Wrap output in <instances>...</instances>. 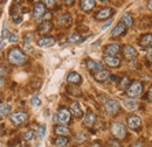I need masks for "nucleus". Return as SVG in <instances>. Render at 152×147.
Instances as JSON below:
<instances>
[{
    "instance_id": "obj_1",
    "label": "nucleus",
    "mask_w": 152,
    "mask_h": 147,
    "mask_svg": "<svg viewBox=\"0 0 152 147\" xmlns=\"http://www.w3.org/2000/svg\"><path fill=\"white\" fill-rule=\"evenodd\" d=\"M8 60L13 64H21L26 61V55L19 48H13V49H11V52L8 54Z\"/></svg>"
},
{
    "instance_id": "obj_2",
    "label": "nucleus",
    "mask_w": 152,
    "mask_h": 147,
    "mask_svg": "<svg viewBox=\"0 0 152 147\" xmlns=\"http://www.w3.org/2000/svg\"><path fill=\"white\" fill-rule=\"evenodd\" d=\"M111 133L115 135V138L117 139H124L125 135H126V130H125V126L121 123H114L111 125Z\"/></svg>"
},
{
    "instance_id": "obj_3",
    "label": "nucleus",
    "mask_w": 152,
    "mask_h": 147,
    "mask_svg": "<svg viewBox=\"0 0 152 147\" xmlns=\"http://www.w3.org/2000/svg\"><path fill=\"white\" fill-rule=\"evenodd\" d=\"M142 91H143L142 83L140 82H133L132 84L130 85V88L126 90V93H128L129 97L136 98V97H139L142 95Z\"/></svg>"
},
{
    "instance_id": "obj_4",
    "label": "nucleus",
    "mask_w": 152,
    "mask_h": 147,
    "mask_svg": "<svg viewBox=\"0 0 152 147\" xmlns=\"http://www.w3.org/2000/svg\"><path fill=\"white\" fill-rule=\"evenodd\" d=\"M27 119H28L27 113H25L22 111H18V112H14V113L11 114V120L15 125H21V124L26 123Z\"/></svg>"
},
{
    "instance_id": "obj_5",
    "label": "nucleus",
    "mask_w": 152,
    "mask_h": 147,
    "mask_svg": "<svg viewBox=\"0 0 152 147\" xmlns=\"http://www.w3.org/2000/svg\"><path fill=\"white\" fill-rule=\"evenodd\" d=\"M55 120L60 124H67L70 122V112L67 109H61L55 114Z\"/></svg>"
},
{
    "instance_id": "obj_6",
    "label": "nucleus",
    "mask_w": 152,
    "mask_h": 147,
    "mask_svg": "<svg viewBox=\"0 0 152 147\" xmlns=\"http://www.w3.org/2000/svg\"><path fill=\"white\" fill-rule=\"evenodd\" d=\"M38 44L41 48H48V47H52L55 44V39L50 36H43L41 39H39Z\"/></svg>"
},
{
    "instance_id": "obj_7",
    "label": "nucleus",
    "mask_w": 152,
    "mask_h": 147,
    "mask_svg": "<svg viewBox=\"0 0 152 147\" xmlns=\"http://www.w3.org/2000/svg\"><path fill=\"white\" fill-rule=\"evenodd\" d=\"M57 25H58L60 27L68 28V27L72 25V17H70V14L66 13V14L61 15L60 18L57 19Z\"/></svg>"
},
{
    "instance_id": "obj_8",
    "label": "nucleus",
    "mask_w": 152,
    "mask_h": 147,
    "mask_svg": "<svg viewBox=\"0 0 152 147\" xmlns=\"http://www.w3.org/2000/svg\"><path fill=\"white\" fill-rule=\"evenodd\" d=\"M33 14H34V18L39 20V19H41L45 14H46V7H45V5L43 4H37L35 6H34V11H33Z\"/></svg>"
},
{
    "instance_id": "obj_9",
    "label": "nucleus",
    "mask_w": 152,
    "mask_h": 147,
    "mask_svg": "<svg viewBox=\"0 0 152 147\" xmlns=\"http://www.w3.org/2000/svg\"><path fill=\"white\" fill-rule=\"evenodd\" d=\"M113 14H114V9L110 8V7H105V8H102V9L96 14V19L102 20V19L110 18Z\"/></svg>"
},
{
    "instance_id": "obj_10",
    "label": "nucleus",
    "mask_w": 152,
    "mask_h": 147,
    "mask_svg": "<svg viewBox=\"0 0 152 147\" xmlns=\"http://www.w3.org/2000/svg\"><path fill=\"white\" fill-rule=\"evenodd\" d=\"M140 124H142V119L138 116H130L128 118V126L130 129H138L140 126Z\"/></svg>"
},
{
    "instance_id": "obj_11",
    "label": "nucleus",
    "mask_w": 152,
    "mask_h": 147,
    "mask_svg": "<svg viewBox=\"0 0 152 147\" xmlns=\"http://www.w3.org/2000/svg\"><path fill=\"white\" fill-rule=\"evenodd\" d=\"M123 53H124L125 58H128V60H133L137 56V52H136V49L133 48L132 46H124Z\"/></svg>"
},
{
    "instance_id": "obj_12",
    "label": "nucleus",
    "mask_w": 152,
    "mask_h": 147,
    "mask_svg": "<svg viewBox=\"0 0 152 147\" xmlns=\"http://www.w3.org/2000/svg\"><path fill=\"white\" fill-rule=\"evenodd\" d=\"M105 109H107L108 112H110V113H115V112H117L118 109H119V103L117 100H115V99L108 100L105 103Z\"/></svg>"
},
{
    "instance_id": "obj_13",
    "label": "nucleus",
    "mask_w": 152,
    "mask_h": 147,
    "mask_svg": "<svg viewBox=\"0 0 152 147\" xmlns=\"http://www.w3.org/2000/svg\"><path fill=\"white\" fill-rule=\"evenodd\" d=\"M87 67H88L89 70H93V71H96V73L103 70L102 69V64L99 62H97V61H94V60H88L87 61Z\"/></svg>"
},
{
    "instance_id": "obj_14",
    "label": "nucleus",
    "mask_w": 152,
    "mask_h": 147,
    "mask_svg": "<svg viewBox=\"0 0 152 147\" xmlns=\"http://www.w3.org/2000/svg\"><path fill=\"white\" fill-rule=\"evenodd\" d=\"M104 62H105V64H108V65L111 67V68L119 67V64H121L119 58H117V57H115V56H105V57H104Z\"/></svg>"
},
{
    "instance_id": "obj_15",
    "label": "nucleus",
    "mask_w": 152,
    "mask_h": 147,
    "mask_svg": "<svg viewBox=\"0 0 152 147\" xmlns=\"http://www.w3.org/2000/svg\"><path fill=\"white\" fill-rule=\"evenodd\" d=\"M125 28H126V26H125L123 22L117 23V26L115 27L114 29H113V32H111V35L114 37H116V36L122 35V34H124V33H125Z\"/></svg>"
},
{
    "instance_id": "obj_16",
    "label": "nucleus",
    "mask_w": 152,
    "mask_h": 147,
    "mask_svg": "<svg viewBox=\"0 0 152 147\" xmlns=\"http://www.w3.org/2000/svg\"><path fill=\"white\" fill-rule=\"evenodd\" d=\"M95 7V0H81V8L84 12H90Z\"/></svg>"
},
{
    "instance_id": "obj_17",
    "label": "nucleus",
    "mask_w": 152,
    "mask_h": 147,
    "mask_svg": "<svg viewBox=\"0 0 152 147\" xmlns=\"http://www.w3.org/2000/svg\"><path fill=\"white\" fill-rule=\"evenodd\" d=\"M139 44L142 47H146V48H151L152 47V34H145L143 35L140 41H139Z\"/></svg>"
},
{
    "instance_id": "obj_18",
    "label": "nucleus",
    "mask_w": 152,
    "mask_h": 147,
    "mask_svg": "<svg viewBox=\"0 0 152 147\" xmlns=\"http://www.w3.org/2000/svg\"><path fill=\"white\" fill-rule=\"evenodd\" d=\"M67 81H68V83H72V84H80L81 81H82V77L80 76V74L73 71V73H70L68 75Z\"/></svg>"
},
{
    "instance_id": "obj_19",
    "label": "nucleus",
    "mask_w": 152,
    "mask_h": 147,
    "mask_svg": "<svg viewBox=\"0 0 152 147\" xmlns=\"http://www.w3.org/2000/svg\"><path fill=\"white\" fill-rule=\"evenodd\" d=\"M95 120H96V116L93 113V112H88L86 118H84V125L88 126V127H91L94 124H95Z\"/></svg>"
},
{
    "instance_id": "obj_20",
    "label": "nucleus",
    "mask_w": 152,
    "mask_h": 147,
    "mask_svg": "<svg viewBox=\"0 0 152 147\" xmlns=\"http://www.w3.org/2000/svg\"><path fill=\"white\" fill-rule=\"evenodd\" d=\"M118 52H119V46L117 43H111L105 48V53L109 56L116 55V54H118Z\"/></svg>"
},
{
    "instance_id": "obj_21",
    "label": "nucleus",
    "mask_w": 152,
    "mask_h": 147,
    "mask_svg": "<svg viewBox=\"0 0 152 147\" xmlns=\"http://www.w3.org/2000/svg\"><path fill=\"white\" fill-rule=\"evenodd\" d=\"M70 111H72V114H74L76 118H81L82 117V109H81V105L77 102L72 104Z\"/></svg>"
},
{
    "instance_id": "obj_22",
    "label": "nucleus",
    "mask_w": 152,
    "mask_h": 147,
    "mask_svg": "<svg viewBox=\"0 0 152 147\" xmlns=\"http://www.w3.org/2000/svg\"><path fill=\"white\" fill-rule=\"evenodd\" d=\"M123 105H124L125 109H128V110L130 111H132L138 108V103L136 100H133V99H124L123 100Z\"/></svg>"
},
{
    "instance_id": "obj_23",
    "label": "nucleus",
    "mask_w": 152,
    "mask_h": 147,
    "mask_svg": "<svg viewBox=\"0 0 152 147\" xmlns=\"http://www.w3.org/2000/svg\"><path fill=\"white\" fill-rule=\"evenodd\" d=\"M109 75H110V73H109L108 70H101V71L96 73L95 79L96 81H98V82H104V81H107V79H108Z\"/></svg>"
},
{
    "instance_id": "obj_24",
    "label": "nucleus",
    "mask_w": 152,
    "mask_h": 147,
    "mask_svg": "<svg viewBox=\"0 0 152 147\" xmlns=\"http://www.w3.org/2000/svg\"><path fill=\"white\" fill-rule=\"evenodd\" d=\"M11 111V106L7 104V103H1L0 104V118L7 116Z\"/></svg>"
},
{
    "instance_id": "obj_25",
    "label": "nucleus",
    "mask_w": 152,
    "mask_h": 147,
    "mask_svg": "<svg viewBox=\"0 0 152 147\" xmlns=\"http://www.w3.org/2000/svg\"><path fill=\"white\" fill-rule=\"evenodd\" d=\"M68 144V139L64 135H58L55 139V146L57 147H64Z\"/></svg>"
},
{
    "instance_id": "obj_26",
    "label": "nucleus",
    "mask_w": 152,
    "mask_h": 147,
    "mask_svg": "<svg viewBox=\"0 0 152 147\" xmlns=\"http://www.w3.org/2000/svg\"><path fill=\"white\" fill-rule=\"evenodd\" d=\"M122 22H123L126 27H131V26H132V23H133L131 15H130V14H128V13L123 14V15H122Z\"/></svg>"
},
{
    "instance_id": "obj_27",
    "label": "nucleus",
    "mask_w": 152,
    "mask_h": 147,
    "mask_svg": "<svg viewBox=\"0 0 152 147\" xmlns=\"http://www.w3.org/2000/svg\"><path fill=\"white\" fill-rule=\"evenodd\" d=\"M55 133L58 134V135H67L69 133V129L66 127V126H63V125H61V126L55 127Z\"/></svg>"
},
{
    "instance_id": "obj_28",
    "label": "nucleus",
    "mask_w": 152,
    "mask_h": 147,
    "mask_svg": "<svg viewBox=\"0 0 152 147\" xmlns=\"http://www.w3.org/2000/svg\"><path fill=\"white\" fill-rule=\"evenodd\" d=\"M50 27H52V23H50L49 21H45L42 25H40V27H39V32H40V33H46L47 31L50 29Z\"/></svg>"
},
{
    "instance_id": "obj_29",
    "label": "nucleus",
    "mask_w": 152,
    "mask_h": 147,
    "mask_svg": "<svg viewBox=\"0 0 152 147\" xmlns=\"http://www.w3.org/2000/svg\"><path fill=\"white\" fill-rule=\"evenodd\" d=\"M45 134H46V125H41V126H39V129H38V138H39V139H43Z\"/></svg>"
},
{
    "instance_id": "obj_30",
    "label": "nucleus",
    "mask_w": 152,
    "mask_h": 147,
    "mask_svg": "<svg viewBox=\"0 0 152 147\" xmlns=\"http://www.w3.org/2000/svg\"><path fill=\"white\" fill-rule=\"evenodd\" d=\"M80 39H81V37H80V35H78V34L73 33V34H70V35H69V37H68V41L74 43V42H78V41H80Z\"/></svg>"
},
{
    "instance_id": "obj_31",
    "label": "nucleus",
    "mask_w": 152,
    "mask_h": 147,
    "mask_svg": "<svg viewBox=\"0 0 152 147\" xmlns=\"http://www.w3.org/2000/svg\"><path fill=\"white\" fill-rule=\"evenodd\" d=\"M129 78L128 77H124L123 79H122V82H121V84H119V89H126L128 88V85H129Z\"/></svg>"
},
{
    "instance_id": "obj_32",
    "label": "nucleus",
    "mask_w": 152,
    "mask_h": 147,
    "mask_svg": "<svg viewBox=\"0 0 152 147\" xmlns=\"http://www.w3.org/2000/svg\"><path fill=\"white\" fill-rule=\"evenodd\" d=\"M33 137H34V132L32 131V130H29V131H27L25 134H23V139L26 140V141H28V140H31V139H33Z\"/></svg>"
},
{
    "instance_id": "obj_33",
    "label": "nucleus",
    "mask_w": 152,
    "mask_h": 147,
    "mask_svg": "<svg viewBox=\"0 0 152 147\" xmlns=\"http://www.w3.org/2000/svg\"><path fill=\"white\" fill-rule=\"evenodd\" d=\"M108 147H122V145L118 143V140L113 139V140H110V141L108 143Z\"/></svg>"
},
{
    "instance_id": "obj_34",
    "label": "nucleus",
    "mask_w": 152,
    "mask_h": 147,
    "mask_svg": "<svg viewBox=\"0 0 152 147\" xmlns=\"http://www.w3.org/2000/svg\"><path fill=\"white\" fill-rule=\"evenodd\" d=\"M31 103H32V105H33L34 108H37V106H39V105L41 104V100L39 99L38 96H35V97L32 98V102H31Z\"/></svg>"
},
{
    "instance_id": "obj_35",
    "label": "nucleus",
    "mask_w": 152,
    "mask_h": 147,
    "mask_svg": "<svg viewBox=\"0 0 152 147\" xmlns=\"http://www.w3.org/2000/svg\"><path fill=\"white\" fill-rule=\"evenodd\" d=\"M76 141H77V143H83V141H86V135H84L83 133L77 134V135H76Z\"/></svg>"
},
{
    "instance_id": "obj_36",
    "label": "nucleus",
    "mask_w": 152,
    "mask_h": 147,
    "mask_svg": "<svg viewBox=\"0 0 152 147\" xmlns=\"http://www.w3.org/2000/svg\"><path fill=\"white\" fill-rule=\"evenodd\" d=\"M8 40H10V42H11V43H15V42H18V41H19V37L17 36L15 34H11L10 37H8Z\"/></svg>"
},
{
    "instance_id": "obj_37",
    "label": "nucleus",
    "mask_w": 152,
    "mask_h": 147,
    "mask_svg": "<svg viewBox=\"0 0 152 147\" xmlns=\"http://www.w3.org/2000/svg\"><path fill=\"white\" fill-rule=\"evenodd\" d=\"M56 1L57 0H45V2H46V5L48 6V7H54L55 5H56Z\"/></svg>"
},
{
    "instance_id": "obj_38",
    "label": "nucleus",
    "mask_w": 152,
    "mask_h": 147,
    "mask_svg": "<svg viewBox=\"0 0 152 147\" xmlns=\"http://www.w3.org/2000/svg\"><path fill=\"white\" fill-rule=\"evenodd\" d=\"M1 34H2V39H5V37H10V32H8V29L6 28V27H4L2 28V32H1Z\"/></svg>"
},
{
    "instance_id": "obj_39",
    "label": "nucleus",
    "mask_w": 152,
    "mask_h": 147,
    "mask_svg": "<svg viewBox=\"0 0 152 147\" xmlns=\"http://www.w3.org/2000/svg\"><path fill=\"white\" fill-rule=\"evenodd\" d=\"M111 23H113V20H109L107 23H104V25L102 26V29H103V31H104V29H107V28H108V27H109Z\"/></svg>"
},
{
    "instance_id": "obj_40",
    "label": "nucleus",
    "mask_w": 152,
    "mask_h": 147,
    "mask_svg": "<svg viewBox=\"0 0 152 147\" xmlns=\"http://www.w3.org/2000/svg\"><path fill=\"white\" fill-rule=\"evenodd\" d=\"M148 57H149V60L152 62V47L150 48V50H149V53H148Z\"/></svg>"
},
{
    "instance_id": "obj_41",
    "label": "nucleus",
    "mask_w": 152,
    "mask_h": 147,
    "mask_svg": "<svg viewBox=\"0 0 152 147\" xmlns=\"http://www.w3.org/2000/svg\"><path fill=\"white\" fill-rule=\"evenodd\" d=\"M21 21H22V18H20V17H17V19L14 18V22L15 23H20Z\"/></svg>"
},
{
    "instance_id": "obj_42",
    "label": "nucleus",
    "mask_w": 152,
    "mask_h": 147,
    "mask_svg": "<svg viewBox=\"0 0 152 147\" xmlns=\"http://www.w3.org/2000/svg\"><path fill=\"white\" fill-rule=\"evenodd\" d=\"M63 1H64V4H67V5H72V4H74L75 0H63Z\"/></svg>"
},
{
    "instance_id": "obj_43",
    "label": "nucleus",
    "mask_w": 152,
    "mask_h": 147,
    "mask_svg": "<svg viewBox=\"0 0 152 147\" xmlns=\"http://www.w3.org/2000/svg\"><path fill=\"white\" fill-rule=\"evenodd\" d=\"M149 99L152 102V87L150 88V90H149Z\"/></svg>"
},
{
    "instance_id": "obj_44",
    "label": "nucleus",
    "mask_w": 152,
    "mask_h": 147,
    "mask_svg": "<svg viewBox=\"0 0 152 147\" xmlns=\"http://www.w3.org/2000/svg\"><path fill=\"white\" fill-rule=\"evenodd\" d=\"M4 46H5V42H4V39L1 37V39H0V49H1Z\"/></svg>"
},
{
    "instance_id": "obj_45",
    "label": "nucleus",
    "mask_w": 152,
    "mask_h": 147,
    "mask_svg": "<svg viewBox=\"0 0 152 147\" xmlns=\"http://www.w3.org/2000/svg\"><path fill=\"white\" fill-rule=\"evenodd\" d=\"M148 7H149V9H151L152 11V0H149V2H148Z\"/></svg>"
},
{
    "instance_id": "obj_46",
    "label": "nucleus",
    "mask_w": 152,
    "mask_h": 147,
    "mask_svg": "<svg viewBox=\"0 0 152 147\" xmlns=\"http://www.w3.org/2000/svg\"><path fill=\"white\" fill-rule=\"evenodd\" d=\"M2 85H4V79H2V77L0 76V88H1Z\"/></svg>"
},
{
    "instance_id": "obj_47",
    "label": "nucleus",
    "mask_w": 152,
    "mask_h": 147,
    "mask_svg": "<svg viewBox=\"0 0 152 147\" xmlns=\"http://www.w3.org/2000/svg\"><path fill=\"white\" fill-rule=\"evenodd\" d=\"M90 147H101V145H99L98 143H95V144H93V145H91Z\"/></svg>"
},
{
    "instance_id": "obj_48",
    "label": "nucleus",
    "mask_w": 152,
    "mask_h": 147,
    "mask_svg": "<svg viewBox=\"0 0 152 147\" xmlns=\"http://www.w3.org/2000/svg\"><path fill=\"white\" fill-rule=\"evenodd\" d=\"M45 17H46L45 19H50V17H52V14H50V13H47V14H46Z\"/></svg>"
},
{
    "instance_id": "obj_49",
    "label": "nucleus",
    "mask_w": 152,
    "mask_h": 147,
    "mask_svg": "<svg viewBox=\"0 0 152 147\" xmlns=\"http://www.w3.org/2000/svg\"><path fill=\"white\" fill-rule=\"evenodd\" d=\"M99 1H101V2H104V1H105V0H99Z\"/></svg>"
},
{
    "instance_id": "obj_50",
    "label": "nucleus",
    "mask_w": 152,
    "mask_h": 147,
    "mask_svg": "<svg viewBox=\"0 0 152 147\" xmlns=\"http://www.w3.org/2000/svg\"><path fill=\"white\" fill-rule=\"evenodd\" d=\"M35 1H38V0H35Z\"/></svg>"
}]
</instances>
